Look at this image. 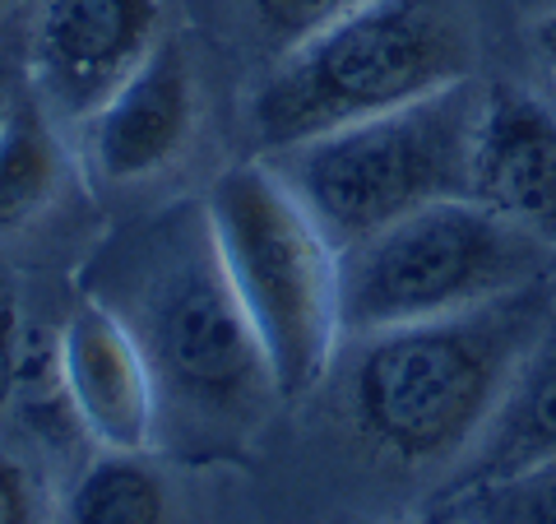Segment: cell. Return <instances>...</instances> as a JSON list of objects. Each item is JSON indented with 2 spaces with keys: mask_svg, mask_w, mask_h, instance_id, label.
<instances>
[{
  "mask_svg": "<svg viewBox=\"0 0 556 524\" xmlns=\"http://www.w3.org/2000/svg\"><path fill=\"white\" fill-rule=\"evenodd\" d=\"M98 302L116 311L144 353L159 417L172 413L195 441L247 436L278 399L204 204H177L121 237L98 270Z\"/></svg>",
  "mask_w": 556,
  "mask_h": 524,
  "instance_id": "6da1fadb",
  "label": "cell"
},
{
  "mask_svg": "<svg viewBox=\"0 0 556 524\" xmlns=\"http://www.w3.org/2000/svg\"><path fill=\"white\" fill-rule=\"evenodd\" d=\"M547 321V288L525 284L455 316L357 339L348 404L362 436L399 464L459 460Z\"/></svg>",
  "mask_w": 556,
  "mask_h": 524,
  "instance_id": "7a4b0ae2",
  "label": "cell"
},
{
  "mask_svg": "<svg viewBox=\"0 0 556 524\" xmlns=\"http://www.w3.org/2000/svg\"><path fill=\"white\" fill-rule=\"evenodd\" d=\"M473 75V38L459 0H367L348 20L278 57L251 98V126L265 153Z\"/></svg>",
  "mask_w": 556,
  "mask_h": 524,
  "instance_id": "3957f363",
  "label": "cell"
},
{
  "mask_svg": "<svg viewBox=\"0 0 556 524\" xmlns=\"http://www.w3.org/2000/svg\"><path fill=\"white\" fill-rule=\"evenodd\" d=\"M482 98L486 89L468 75L408 108L288 145L265 163L343 251L422 204L468 196Z\"/></svg>",
  "mask_w": 556,
  "mask_h": 524,
  "instance_id": "277c9868",
  "label": "cell"
},
{
  "mask_svg": "<svg viewBox=\"0 0 556 524\" xmlns=\"http://www.w3.org/2000/svg\"><path fill=\"white\" fill-rule=\"evenodd\" d=\"M204 209L232 292L269 358L278 399L311 395L343 335L334 241L265 159L223 172Z\"/></svg>",
  "mask_w": 556,
  "mask_h": 524,
  "instance_id": "5b68a950",
  "label": "cell"
},
{
  "mask_svg": "<svg viewBox=\"0 0 556 524\" xmlns=\"http://www.w3.org/2000/svg\"><path fill=\"white\" fill-rule=\"evenodd\" d=\"M543 241L473 196L437 200L339 251V325L367 339L380 329L455 316L533 284Z\"/></svg>",
  "mask_w": 556,
  "mask_h": 524,
  "instance_id": "8992f818",
  "label": "cell"
},
{
  "mask_svg": "<svg viewBox=\"0 0 556 524\" xmlns=\"http://www.w3.org/2000/svg\"><path fill=\"white\" fill-rule=\"evenodd\" d=\"M159 0H42L33 89L61 121H89L159 47Z\"/></svg>",
  "mask_w": 556,
  "mask_h": 524,
  "instance_id": "52a82bcc",
  "label": "cell"
},
{
  "mask_svg": "<svg viewBox=\"0 0 556 524\" xmlns=\"http://www.w3.org/2000/svg\"><path fill=\"white\" fill-rule=\"evenodd\" d=\"M56 372L65 404L84 436L102 450L144 456L159 436V386L139 344L112 307L98 297L70 311L56 344Z\"/></svg>",
  "mask_w": 556,
  "mask_h": 524,
  "instance_id": "ba28073f",
  "label": "cell"
},
{
  "mask_svg": "<svg viewBox=\"0 0 556 524\" xmlns=\"http://www.w3.org/2000/svg\"><path fill=\"white\" fill-rule=\"evenodd\" d=\"M468 196L556 247V116L547 102L515 84L486 89Z\"/></svg>",
  "mask_w": 556,
  "mask_h": 524,
  "instance_id": "9c48e42d",
  "label": "cell"
},
{
  "mask_svg": "<svg viewBox=\"0 0 556 524\" xmlns=\"http://www.w3.org/2000/svg\"><path fill=\"white\" fill-rule=\"evenodd\" d=\"M195 126V84L177 42L153 57L89 116V163L108 182H139L163 172Z\"/></svg>",
  "mask_w": 556,
  "mask_h": 524,
  "instance_id": "30bf717a",
  "label": "cell"
},
{
  "mask_svg": "<svg viewBox=\"0 0 556 524\" xmlns=\"http://www.w3.org/2000/svg\"><path fill=\"white\" fill-rule=\"evenodd\" d=\"M547 460H556V311L510 372L473 446L455 460V478L445 483L441 501Z\"/></svg>",
  "mask_w": 556,
  "mask_h": 524,
  "instance_id": "8fae6325",
  "label": "cell"
},
{
  "mask_svg": "<svg viewBox=\"0 0 556 524\" xmlns=\"http://www.w3.org/2000/svg\"><path fill=\"white\" fill-rule=\"evenodd\" d=\"M65 153L38 98L5 108L0 121V233H20L56 200Z\"/></svg>",
  "mask_w": 556,
  "mask_h": 524,
  "instance_id": "7c38bea8",
  "label": "cell"
},
{
  "mask_svg": "<svg viewBox=\"0 0 556 524\" xmlns=\"http://www.w3.org/2000/svg\"><path fill=\"white\" fill-rule=\"evenodd\" d=\"M65 524H167V487L135 450H102L70 487Z\"/></svg>",
  "mask_w": 556,
  "mask_h": 524,
  "instance_id": "4fadbf2b",
  "label": "cell"
},
{
  "mask_svg": "<svg viewBox=\"0 0 556 524\" xmlns=\"http://www.w3.org/2000/svg\"><path fill=\"white\" fill-rule=\"evenodd\" d=\"M445 524H556V460L441 501Z\"/></svg>",
  "mask_w": 556,
  "mask_h": 524,
  "instance_id": "5bb4252c",
  "label": "cell"
},
{
  "mask_svg": "<svg viewBox=\"0 0 556 524\" xmlns=\"http://www.w3.org/2000/svg\"><path fill=\"white\" fill-rule=\"evenodd\" d=\"M255 28L278 47V57L292 47H302L306 38H316L329 24L348 20L353 10H362L367 0H247Z\"/></svg>",
  "mask_w": 556,
  "mask_h": 524,
  "instance_id": "9a60e30c",
  "label": "cell"
},
{
  "mask_svg": "<svg viewBox=\"0 0 556 524\" xmlns=\"http://www.w3.org/2000/svg\"><path fill=\"white\" fill-rule=\"evenodd\" d=\"M24 376V321H20V302L0 288V413L14 404Z\"/></svg>",
  "mask_w": 556,
  "mask_h": 524,
  "instance_id": "2e32d148",
  "label": "cell"
},
{
  "mask_svg": "<svg viewBox=\"0 0 556 524\" xmlns=\"http://www.w3.org/2000/svg\"><path fill=\"white\" fill-rule=\"evenodd\" d=\"M38 501H33V483L5 450H0V524H33Z\"/></svg>",
  "mask_w": 556,
  "mask_h": 524,
  "instance_id": "e0dca14e",
  "label": "cell"
},
{
  "mask_svg": "<svg viewBox=\"0 0 556 524\" xmlns=\"http://www.w3.org/2000/svg\"><path fill=\"white\" fill-rule=\"evenodd\" d=\"M538 51H543V61L547 70L556 75V14H547L543 24H538Z\"/></svg>",
  "mask_w": 556,
  "mask_h": 524,
  "instance_id": "ac0fdd59",
  "label": "cell"
},
{
  "mask_svg": "<svg viewBox=\"0 0 556 524\" xmlns=\"http://www.w3.org/2000/svg\"><path fill=\"white\" fill-rule=\"evenodd\" d=\"M14 5H20V0H0V20H5V14H10Z\"/></svg>",
  "mask_w": 556,
  "mask_h": 524,
  "instance_id": "d6986e66",
  "label": "cell"
},
{
  "mask_svg": "<svg viewBox=\"0 0 556 524\" xmlns=\"http://www.w3.org/2000/svg\"><path fill=\"white\" fill-rule=\"evenodd\" d=\"M0 121H5V102H0Z\"/></svg>",
  "mask_w": 556,
  "mask_h": 524,
  "instance_id": "ffe728a7",
  "label": "cell"
},
{
  "mask_svg": "<svg viewBox=\"0 0 556 524\" xmlns=\"http://www.w3.org/2000/svg\"><path fill=\"white\" fill-rule=\"evenodd\" d=\"M441 524H445V520H441Z\"/></svg>",
  "mask_w": 556,
  "mask_h": 524,
  "instance_id": "44dd1931",
  "label": "cell"
}]
</instances>
